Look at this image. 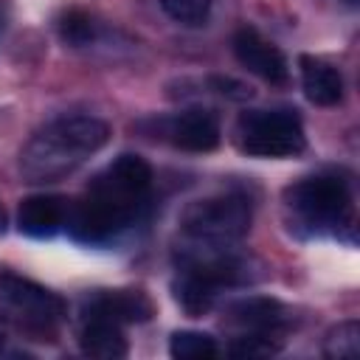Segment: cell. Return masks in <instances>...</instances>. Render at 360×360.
<instances>
[{
    "label": "cell",
    "instance_id": "18",
    "mask_svg": "<svg viewBox=\"0 0 360 360\" xmlns=\"http://www.w3.org/2000/svg\"><path fill=\"white\" fill-rule=\"evenodd\" d=\"M59 34H62V39L70 42V45H87V42L93 39L96 28H93V20H90L82 8H70V11H65L62 20H59Z\"/></svg>",
    "mask_w": 360,
    "mask_h": 360
},
{
    "label": "cell",
    "instance_id": "14",
    "mask_svg": "<svg viewBox=\"0 0 360 360\" xmlns=\"http://www.w3.org/2000/svg\"><path fill=\"white\" fill-rule=\"evenodd\" d=\"M217 290H219V287H214L211 281H205L202 276H197V273H191V270H186L183 278L174 284L177 301H180V307H183L188 315H202V312H208L211 304H214V298H217Z\"/></svg>",
    "mask_w": 360,
    "mask_h": 360
},
{
    "label": "cell",
    "instance_id": "6",
    "mask_svg": "<svg viewBox=\"0 0 360 360\" xmlns=\"http://www.w3.org/2000/svg\"><path fill=\"white\" fill-rule=\"evenodd\" d=\"M290 208L312 228H340L352 217V194L340 177H307L287 191Z\"/></svg>",
    "mask_w": 360,
    "mask_h": 360
},
{
    "label": "cell",
    "instance_id": "15",
    "mask_svg": "<svg viewBox=\"0 0 360 360\" xmlns=\"http://www.w3.org/2000/svg\"><path fill=\"white\" fill-rule=\"evenodd\" d=\"M169 352L177 360H208L217 354V343L205 332H174L169 340Z\"/></svg>",
    "mask_w": 360,
    "mask_h": 360
},
{
    "label": "cell",
    "instance_id": "20",
    "mask_svg": "<svg viewBox=\"0 0 360 360\" xmlns=\"http://www.w3.org/2000/svg\"><path fill=\"white\" fill-rule=\"evenodd\" d=\"M211 87H214L217 93H222V96L233 98V101H245V98H250V87H245V84H242V82H236V79L211 76Z\"/></svg>",
    "mask_w": 360,
    "mask_h": 360
},
{
    "label": "cell",
    "instance_id": "12",
    "mask_svg": "<svg viewBox=\"0 0 360 360\" xmlns=\"http://www.w3.org/2000/svg\"><path fill=\"white\" fill-rule=\"evenodd\" d=\"M228 315H231L233 323H239L242 329L256 332V335H273L287 321L284 307L278 301H273V298H245V301H236L228 309Z\"/></svg>",
    "mask_w": 360,
    "mask_h": 360
},
{
    "label": "cell",
    "instance_id": "1",
    "mask_svg": "<svg viewBox=\"0 0 360 360\" xmlns=\"http://www.w3.org/2000/svg\"><path fill=\"white\" fill-rule=\"evenodd\" d=\"M110 141V127L93 115H68L39 129L20 155V172L28 183H56L73 174L90 155Z\"/></svg>",
    "mask_w": 360,
    "mask_h": 360
},
{
    "label": "cell",
    "instance_id": "4",
    "mask_svg": "<svg viewBox=\"0 0 360 360\" xmlns=\"http://www.w3.org/2000/svg\"><path fill=\"white\" fill-rule=\"evenodd\" d=\"M239 143L256 158H292L304 152L307 138L298 115L287 110H250L239 118Z\"/></svg>",
    "mask_w": 360,
    "mask_h": 360
},
{
    "label": "cell",
    "instance_id": "11",
    "mask_svg": "<svg viewBox=\"0 0 360 360\" xmlns=\"http://www.w3.org/2000/svg\"><path fill=\"white\" fill-rule=\"evenodd\" d=\"M301 82H304L307 98L318 107H332L343 98V79L323 59L301 56Z\"/></svg>",
    "mask_w": 360,
    "mask_h": 360
},
{
    "label": "cell",
    "instance_id": "7",
    "mask_svg": "<svg viewBox=\"0 0 360 360\" xmlns=\"http://www.w3.org/2000/svg\"><path fill=\"white\" fill-rule=\"evenodd\" d=\"M233 53L239 59L242 68H248L250 73H256L259 79L270 82V84H284L287 82V59L284 53L267 42L256 28L242 25L233 34Z\"/></svg>",
    "mask_w": 360,
    "mask_h": 360
},
{
    "label": "cell",
    "instance_id": "2",
    "mask_svg": "<svg viewBox=\"0 0 360 360\" xmlns=\"http://www.w3.org/2000/svg\"><path fill=\"white\" fill-rule=\"evenodd\" d=\"M65 315V301L14 273H0V318L28 335H51Z\"/></svg>",
    "mask_w": 360,
    "mask_h": 360
},
{
    "label": "cell",
    "instance_id": "22",
    "mask_svg": "<svg viewBox=\"0 0 360 360\" xmlns=\"http://www.w3.org/2000/svg\"><path fill=\"white\" fill-rule=\"evenodd\" d=\"M0 352H3V335H0Z\"/></svg>",
    "mask_w": 360,
    "mask_h": 360
},
{
    "label": "cell",
    "instance_id": "5",
    "mask_svg": "<svg viewBox=\"0 0 360 360\" xmlns=\"http://www.w3.org/2000/svg\"><path fill=\"white\" fill-rule=\"evenodd\" d=\"M152 186V169L138 155H121L115 158L87 188L90 197L101 200L112 211H118L124 219H135L138 208L143 205Z\"/></svg>",
    "mask_w": 360,
    "mask_h": 360
},
{
    "label": "cell",
    "instance_id": "3",
    "mask_svg": "<svg viewBox=\"0 0 360 360\" xmlns=\"http://www.w3.org/2000/svg\"><path fill=\"white\" fill-rule=\"evenodd\" d=\"M180 228L188 239L205 248H225L248 233L250 205L239 194H219V197L197 200L183 211Z\"/></svg>",
    "mask_w": 360,
    "mask_h": 360
},
{
    "label": "cell",
    "instance_id": "16",
    "mask_svg": "<svg viewBox=\"0 0 360 360\" xmlns=\"http://www.w3.org/2000/svg\"><path fill=\"white\" fill-rule=\"evenodd\" d=\"M323 352L329 357H338V360H354L360 354V323L357 321L338 323V329L329 332Z\"/></svg>",
    "mask_w": 360,
    "mask_h": 360
},
{
    "label": "cell",
    "instance_id": "21",
    "mask_svg": "<svg viewBox=\"0 0 360 360\" xmlns=\"http://www.w3.org/2000/svg\"><path fill=\"white\" fill-rule=\"evenodd\" d=\"M6 231V211H3V205H0V233Z\"/></svg>",
    "mask_w": 360,
    "mask_h": 360
},
{
    "label": "cell",
    "instance_id": "17",
    "mask_svg": "<svg viewBox=\"0 0 360 360\" xmlns=\"http://www.w3.org/2000/svg\"><path fill=\"white\" fill-rule=\"evenodd\" d=\"M214 0H160L163 11L183 25H202L211 14Z\"/></svg>",
    "mask_w": 360,
    "mask_h": 360
},
{
    "label": "cell",
    "instance_id": "8",
    "mask_svg": "<svg viewBox=\"0 0 360 360\" xmlns=\"http://www.w3.org/2000/svg\"><path fill=\"white\" fill-rule=\"evenodd\" d=\"M166 138L186 152H211L219 143L217 115L208 110H188L166 124Z\"/></svg>",
    "mask_w": 360,
    "mask_h": 360
},
{
    "label": "cell",
    "instance_id": "9",
    "mask_svg": "<svg viewBox=\"0 0 360 360\" xmlns=\"http://www.w3.org/2000/svg\"><path fill=\"white\" fill-rule=\"evenodd\" d=\"M68 200L56 194H34L20 202L17 225L28 236H53L62 225H68Z\"/></svg>",
    "mask_w": 360,
    "mask_h": 360
},
{
    "label": "cell",
    "instance_id": "19",
    "mask_svg": "<svg viewBox=\"0 0 360 360\" xmlns=\"http://www.w3.org/2000/svg\"><path fill=\"white\" fill-rule=\"evenodd\" d=\"M228 352H231V354H236V357H262V354L276 352V346L270 343V335L248 332V335L236 338V340L228 346Z\"/></svg>",
    "mask_w": 360,
    "mask_h": 360
},
{
    "label": "cell",
    "instance_id": "13",
    "mask_svg": "<svg viewBox=\"0 0 360 360\" xmlns=\"http://www.w3.org/2000/svg\"><path fill=\"white\" fill-rule=\"evenodd\" d=\"M82 352L101 360H115L127 354V338L121 335V323L107 318H87L82 335H79Z\"/></svg>",
    "mask_w": 360,
    "mask_h": 360
},
{
    "label": "cell",
    "instance_id": "10",
    "mask_svg": "<svg viewBox=\"0 0 360 360\" xmlns=\"http://www.w3.org/2000/svg\"><path fill=\"white\" fill-rule=\"evenodd\" d=\"M87 318H107L115 323H135L146 321L152 315V301L138 292V290H115V292H101L90 301Z\"/></svg>",
    "mask_w": 360,
    "mask_h": 360
}]
</instances>
